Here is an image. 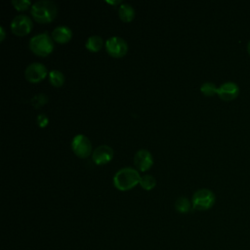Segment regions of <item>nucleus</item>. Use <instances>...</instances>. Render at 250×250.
<instances>
[{
	"label": "nucleus",
	"instance_id": "f257e3e1",
	"mask_svg": "<svg viewBox=\"0 0 250 250\" xmlns=\"http://www.w3.org/2000/svg\"><path fill=\"white\" fill-rule=\"evenodd\" d=\"M140 173L132 167L118 170L113 177V185L119 190H129L140 184Z\"/></svg>",
	"mask_w": 250,
	"mask_h": 250
},
{
	"label": "nucleus",
	"instance_id": "f03ea898",
	"mask_svg": "<svg viewBox=\"0 0 250 250\" xmlns=\"http://www.w3.org/2000/svg\"><path fill=\"white\" fill-rule=\"evenodd\" d=\"M57 5L49 0H41L33 3L30 10L33 19L41 23L52 21L57 16Z\"/></svg>",
	"mask_w": 250,
	"mask_h": 250
},
{
	"label": "nucleus",
	"instance_id": "7ed1b4c3",
	"mask_svg": "<svg viewBox=\"0 0 250 250\" xmlns=\"http://www.w3.org/2000/svg\"><path fill=\"white\" fill-rule=\"evenodd\" d=\"M29 49L37 56H48L54 49L53 38L47 32L36 34L29 40Z\"/></svg>",
	"mask_w": 250,
	"mask_h": 250
},
{
	"label": "nucleus",
	"instance_id": "20e7f679",
	"mask_svg": "<svg viewBox=\"0 0 250 250\" xmlns=\"http://www.w3.org/2000/svg\"><path fill=\"white\" fill-rule=\"evenodd\" d=\"M216 201L214 192L208 188H200L196 190L191 198L192 208L198 211H205L213 207Z\"/></svg>",
	"mask_w": 250,
	"mask_h": 250
},
{
	"label": "nucleus",
	"instance_id": "39448f33",
	"mask_svg": "<svg viewBox=\"0 0 250 250\" xmlns=\"http://www.w3.org/2000/svg\"><path fill=\"white\" fill-rule=\"evenodd\" d=\"M105 49L111 57L121 58L125 56L128 51V44L123 38L119 36H112L106 40Z\"/></svg>",
	"mask_w": 250,
	"mask_h": 250
},
{
	"label": "nucleus",
	"instance_id": "423d86ee",
	"mask_svg": "<svg viewBox=\"0 0 250 250\" xmlns=\"http://www.w3.org/2000/svg\"><path fill=\"white\" fill-rule=\"evenodd\" d=\"M71 148L75 155L80 158H86L92 152V144L86 136L80 134L72 139Z\"/></svg>",
	"mask_w": 250,
	"mask_h": 250
},
{
	"label": "nucleus",
	"instance_id": "0eeeda50",
	"mask_svg": "<svg viewBox=\"0 0 250 250\" xmlns=\"http://www.w3.org/2000/svg\"><path fill=\"white\" fill-rule=\"evenodd\" d=\"M32 28L31 19L26 15H18L11 21V29L18 36H23L30 32Z\"/></svg>",
	"mask_w": 250,
	"mask_h": 250
},
{
	"label": "nucleus",
	"instance_id": "6e6552de",
	"mask_svg": "<svg viewBox=\"0 0 250 250\" xmlns=\"http://www.w3.org/2000/svg\"><path fill=\"white\" fill-rule=\"evenodd\" d=\"M47 75V68L40 62H32L27 65L24 70V76L27 81L31 83H37L42 81Z\"/></svg>",
	"mask_w": 250,
	"mask_h": 250
},
{
	"label": "nucleus",
	"instance_id": "1a4fd4ad",
	"mask_svg": "<svg viewBox=\"0 0 250 250\" xmlns=\"http://www.w3.org/2000/svg\"><path fill=\"white\" fill-rule=\"evenodd\" d=\"M217 95L225 102H230L239 95V86L233 81H227L218 87Z\"/></svg>",
	"mask_w": 250,
	"mask_h": 250
},
{
	"label": "nucleus",
	"instance_id": "9d476101",
	"mask_svg": "<svg viewBox=\"0 0 250 250\" xmlns=\"http://www.w3.org/2000/svg\"><path fill=\"white\" fill-rule=\"evenodd\" d=\"M113 157V150L109 146L102 145L96 147L92 153L93 161L97 165H104L109 162Z\"/></svg>",
	"mask_w": 250,
	"mask_h": 250
},
{
	"label": "nucleus",
	"instance_id": "9b49d317",
	"mask_svg": "<svg viewBox=\"0 0 250 250\" xmlns=\"http://www.w3.org/2000/svg\"><path fill=\"white\" fill-rule=\"evenodd\" d=\"M134 164L139 171H146L153 164L151 153L147 149H139L134 156Z\"/></svg>",
	"mask_w": 250,
	"mask_h": 250
},
{
	"label": "nucleus",
	"instance_id": "f8f14e48",
	"mask_svg": "<svg viewBox=\"0 0 250 250\" xmlns=\"http://www.w3.org/2000/svg\"><path fill=\"white\" fill-rule=\"evenodd\" d=\"M72 37V31L65 25H59L52 31V38L58 43H66Z\"/></svg>",
	"mask_w": 250,
	"mask_h": 250
},
{
	"label": "nucleus",
	"instance_id": "ddd939ff",
	"mask_svg": "<svg viewBox=\"0 0 250 250\" xmlns=\"http://www.w3.org/2000/svg\"><path fill=\"white\" fill-rule=\"evenodd\" d=\"M118 15H119V18L123 21L129 22L135 17V10H134L133 6H131L130 4L123 3L120 5V7L118 9Z\"/></svg>",
	"mask_w": 250,
	"mask_h": 250
},
{
	"label": "nucleus",
	"instance_id": "4468645a",
	"mask_svg": "<svg viewBox=\"0 0 250 250\" xmlns=\"http://www.w3.org/2000/svg\"><path fill=\"white\" fill-rule=\"evenodd\" d=\"M103 44H104V41L101 36L92 35L87 39V41L85 43V47H86V49H88L91 52H98L102 49Z\"/></svg>",
	"mask_w": 250,
	"mask_h": 250
},
{
	"label": "nucleus",
	"instance_id": "2eb2a0df",
	"mask_svg": "<svg viewBox=\"0 0 250 250\" xmlns=\"http://www.w3.org/2000/svg\"><path fill=\"white\" fill-rule=\"evenodd\" d=\"M191 207H192L191 202L188 200V198H187L185 196H181V197L177 198V200L175 202V209L177 210V212L182 213V214L189 212Z\"/></svg>",
	"mask_w": 250,
	"mask_h": 250
},
{
	"label": "nucleus",
	"instance_id": "dca6fc26",
	"mask_svg": "<svg viewBox=\"0 0 250 250\" xmlns=\"http://www.w3.org/2000/svg\"><path fill=\"white\" fill-rule=\"evenodd\" d=\"M49 81L53 86L60 87L64 82V75L60 70L53 69L49 72Z\"/></svg>",
	"mask_w": 250,
	"mask_h": 250
},
{
	"label": "nucleus",
	"instance_id": "f3484780",
	"mask_svg": "<svg viewBox=\"0 0 250 250\" xmlns=\"http://www.w3.org/2000/svg\"><path fill=\"white\" fill-rule=\"evenodd\" d=\"M140 185L146 190H150L156 186V180L151 175H144L140 179Z\"/></svg>",
	"mask_w": 250,
	"mask_h": 250
},
{
	"label": "nucleus",
	"instance_id": "a211bd4d",
	"mask_svg": "<svg viewBox=\"0 0 250 250\" xmlns=\"http://www.w3.org/2000/svg\"><path fill=\"white\" fill-rule=\"evenodd\" d=\"M200 91L204 96L207 97H212L217 94L218 87L216 86L215 83L213 82H204L200 86Z\"/></svg>",
	"mask_w": 250,
	"mask_h": 250
},
{
	"label": "nucleus",
	"instance_id": "6ab92c4d",
	"mask_svg": "<svg viewBox=\"0 0 250 250\" xmlns=\"http://www.w3.org/2000/svg\"><path fill=\"white\" fill-rule=\"evenodd\" d=\"M47 102H48V97H47L45 94H43V93H40V94H37V95L33 96V97L31 98V101H30L31 104H32L35 108H38V107L42 106V105L45 104Z\"/></svg>",
	"mask_w": 250,
	"mask_h": 250
},
{
	"label": "nucleus",
	"instance_id": "aec40b11",
	"mask_svg": "<svg viewBox=\"0 0 250 250\" xmlns=\"http://www.w3.org/2000/svg\"><path fill=\"white\" fill-rule=\"evenodd\" d=\"M12 4L16 10L23 11L30 6L31 2L29 0H12Z\"/></svg>",
	"mask_w": 250,
	"mask_h": 250
},
{
	"label": "nucleus",
	"instance_id": "412c9836",
	"mask_svg": "<svg viewBox=\"0 0 250 250\" xmlns=\"http://www.w3.org/2000/svg\"><path fill=\"white\" fill-rule=\"evenodd\" d=\"M36 120H37V124H38V126H39V127H41V128H43V127L47 126V125H48V123H49L48 116H47L46 114H44V113H40V114H38V115H37Z\"/></svg>",
	"mask_w": 250,
	"mask_h": 250
},
{
	"label": "nucleus",
	"instance_id": "4be33fe9",
	"mask_svg": "<svg viewBox=\"0 0 250 250\" xmlns=\"http://www.w3.org/2000/svg\"><path fill=\"white\" fill-rule=\"evenodd\" d=\"M0 34H1L0 41H3L5 39V30H4L3 26H0Z\"/></svg>",
	"mask_w": 250,
	"mask_h": 250
},
{
	"label": "nucleus",
	"instance_id": "5701e85b",
	"mask_svg": "<svg viewBox=\"0 0 250 250\" xmlns=\"http://www.w3.org/2000/svg\"><path fill=\"white\" fill-rule=\"evenodd\" d=\"M107 3L109 4H112V5H117L119 3H121V0H116V1H106Z\"/></svg>",
	"mask_w": 250,
	"mask_h": 250
},
{
	"label": "nucleus",
	"instance_id": "b1692460",
	"mask_svg": "<svg viewBox=\"0 0 250 250\" xmlns=\"http://www.w3.org/2000/svg\"><path fill=\"white\" fill-rule=\"evenodd\" d=\"M246 49H247V53L250 55V40L248 41V43H247V47H246Z\"/></svg>",
	"mask_w": 250,
	"mask_h": 250
}]
</instances>
